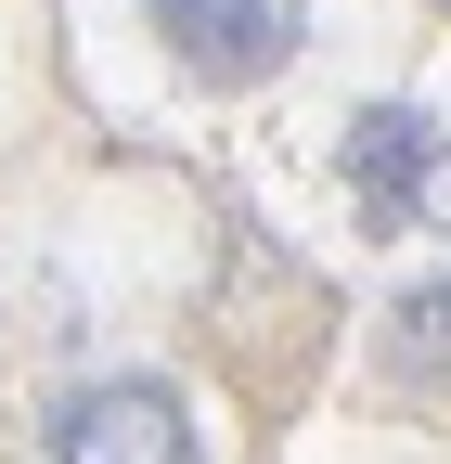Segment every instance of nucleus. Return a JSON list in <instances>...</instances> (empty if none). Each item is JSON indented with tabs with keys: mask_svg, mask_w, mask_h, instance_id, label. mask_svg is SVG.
Wrapping results in <instances>:
<instances>
[{
	"mask_svg": "<svg viewBox=\"0 0 451 464\" xmlns=\"http://www.w3.org/2000/svg\"><path fill=\"white\" fill-rule=\"evenodd\" d=\"M39 451L52 464H206V426L168 374H91V387L52 400Z\"/></svg>",
	"mask_w": 451,
	"mask_h": 464,
	"instance_id": "obj_1",
	"label": "nucleus"
},
{
	"mask_svg": "<svg viewBox=\"0 0 451 464\" xmlns=\"http://www.w3.org/2000/svg\"><path fill=\"white\" fill-rule=\"evenodd\" d=\"M335 181H349V219L361 232H426L438 219V181H451V130L426 103H361L335 130Z\"/></svg>",
	"mask_w": 451,
	"mask_h": 464,
	"instance_id": "obj_2",
	"label": "nucleus"
},
{
	"mask_svg": "<svg viewBox=\"0 0 451 464\" xmlns=\"http://www.w3.org/2000/svg\"><path fill=\"white\" fill-rule=\"evenodd\" d=\"M142 26L194 91H258L310 52V0H142Z\"/></svg>",
	"mask_w": 451,
	"mask_h": 464,
	"instance_id": "obj_3",
	"label": "nucleus"
},
{
	"mask_svg": "<svg viewBox=\"0 0 451 464\" xmlns=\"http://www.w3.org/2000/svg\"><path fill=\"white\" fill-rule=\"evenodd\" d=\"M387 374H400V387H451V271L387 310Z\"/></svg>",
	"mask_w": 451,
	"mask_h": 464,
	"instance_id": "obj_4",
	"label": "nucleus"
}]
</instances>
